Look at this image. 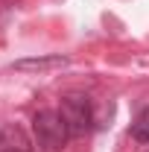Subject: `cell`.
<instances>
[{
    "instance_id": "obj_1",
    "label": "cell",
    "mask_w": 149,
    "mask_h": 152,
    "mask_svg": "<svg viewBox=\"0 0 149 152\" xmlns=\"http://www.w3.org/2000/svg\"><path fill=\"white\" fill-rule=\"evenodd\" d=\"M32 132H35V140L41 149L47 152H58L67 146V137H70V129L64 123L61 111H53V108H44L32 117Z\"/></svg>"
},
{
    "instance_id": "obj_3",
    "label": "cell",
    "mask_w": 149,
    "mask_h": 152,
    "mask_svg": "<svg viewBox=\"0 0 149 152\" xmlns=\"http://www.w3.org/2000/svg\"><path fill=\"white\" fill-rule=\"evenodd\" d=\"M0 152H32V140L18 123H6L0 129Z\"/></svg>"
},
{
    "instance_id": "obj_2",
    "label": "cell",
    "mask_w": 149,
    "mask_h": 152,
    "mask_svg": "<svg viewBox=\"0 0 149 152\" xmlns=\"http://www.w3.org/2000/svg\"><path fill=\"white\" fill-rule=\"evenodd\" d=\"M61 117H64V123H67V129H70V134H85L88 129H91L93 123V108H91V96L85 94H64L61 96Z\"/></svg>"
},
{
    "instance_id": "obj_5",
    "label": "cell",
    "mask_w": 149,
    "mask_h": 152,
    "mask_svg": "<svg viewBox=\"0 0 149 152\" xmlns=\"http://www.w3.org/2000/svg\"><path fill=\"white\" fill-rule=\"evenodd\" d=\"M131 137L140 143H149V108H143L137 114V120L131 123Z\"/></svg>"
},
{
    "instance_id": "obj_4",
    "label": "cell",
    "mask_w": 149,
    "mask_h": 152,
    "mask_svg": "<svg viewBox=\"0 0 149 152\" xmlns=\"http://www.w3.org/2000/svg\"><path fill=\"white\" fill-rule=\"evenodd\" d=\"M67 64V56H44V58H20L15 61V70L20 73H47V70H58Z\"/></svg>"
}]
</instances>
